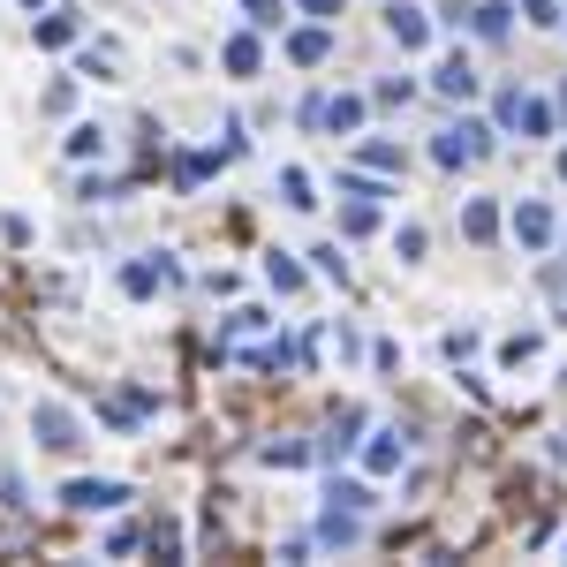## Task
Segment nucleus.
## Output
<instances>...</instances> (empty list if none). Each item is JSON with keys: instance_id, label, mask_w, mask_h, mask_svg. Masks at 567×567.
Returning <instances> with one entry per match:
<instances>
[]
</instances>
